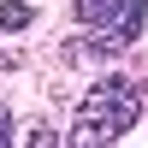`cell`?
I'll return each mask as SVG.
<instances>
[{"mask_svg": "<svg viewBox=\"0 0 148 148\" xmlns=\"http://www.w3.org/2000/svg\"><path fill=\"white\" fill-rule=\"evenodd\" d=\"M12 136H18V130H12V107L0 101V142H12Z\"/></svg>", "mask_w": 148, "mask_h": 148, "instance_id": "obj_6", "label": "cell"}, {"mask_svg": "<svg viewBox=\"0 0 148 148\" xmlns=\"http://www.w3.org/2000/svg\"><path fill=\"white\" fill-rule=\"evenodd\" d=\"M24 65V53H18V47H0V71H18Z\"/></svg>", "mask_w": 148, "mask_h": 148, "instance_id": "obj_5", "label": "cell"}, {"mask_svg": "<svg viewBox=\"0 0 148 148\" xmlns=\"http://www.w3.org/2000/svg\"><path fill=\"white\" fill-rule=\"evenodd\" d=\"M71 12H77V24H83V30H107V18H113V0H77Z\"/></svg>", "mask_w": 148, "mask_h": 148, "instance_id": "obj_3", "label": "cell"}, {"mask_svg": "<svg viewBox=\"0 0 148 148\" xmlns=\"http://www.w3.org/2000/svg\"><path fill=\"white\" fill-rule=\"evenodd\" d=\"M142 119V89L130 77H101L77 107V125H71V142H113L125 136Z\"/></svg>", "mask_w": 148, "mask_h": 148, "instance_id": "obj_1", "label": "cell"}, {"mask_svg": "<svg viewBox=\"0 0 148 148\" xmlns=\"http://www.w3.org/2000/svg\"><path fill=\"white\" fill-rule=\"evenodd\" d=\"M53 136H59V130H47V125H30V130H24L18 142H53Z\"/></svg>", "mask_w": 148, "mask_h": 148, "instance_id": "obj_4", "label": "cell"}, {"mask_svg": "<svg viewBox=\"0 0 148 148\" xmlns=\"http://www.w3.org/2000/svg\"><path fill=\"white\" fill-rule=\"evenodd\" d=\"M30 24H36L30 0H0V30H30Z\"/></svg>", "mask_w": 148, "mask_h": 148, "instance_id": "obj_2", "label": "cell"}]
</instances>
